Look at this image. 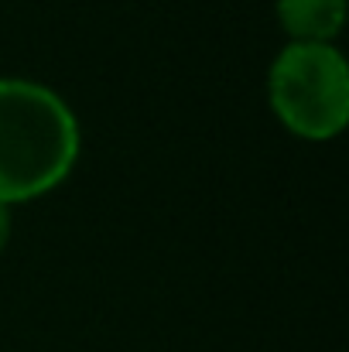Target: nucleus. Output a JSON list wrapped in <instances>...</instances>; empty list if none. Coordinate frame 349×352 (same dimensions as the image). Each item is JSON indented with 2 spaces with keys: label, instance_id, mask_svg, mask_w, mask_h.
<instances>
[{
  "label": "nucleus",
  "instance_id": "nucleus-1",
  "mask_svg": "<svg viewBox=\"0 0 349 352\" xmlns=\"http://www.w3.org/2000/svg\"><path fill=\"white\" fill-rule=\"evenodd\" d=\"M79 161V123L41 82L0 79V202L17 206L59 188Z\"/></svg>",
  "mask_w": 349,
  "mask_h": 352
},
{
  "label": "nucleus",
  "instance_id": "nucleus-2",
  "mask_svg": "<svg viewBox=\"0 0 349 352\" xmlns=\"http://www.w3.org/2000/svg\"><path fill=\"white\" fill-rule=\"evenodd\" d=\"M274 117L295 137L332 140L349 123V65L329 41H288L267 72Z\"/></svg>",
  "mask_w": 349,
  "mask_h": 352
},
{
  "label": "nucleus",
  "instance_id": "nucleus-3",
  "mask_svg": "<svg viewBox=\"0 0 349 352\" xmlns=\"http://www.w3.org/2000/svg\"><path fill=\"white\" fill-rule=\"evenodd\" d=\"M277 24L291 41H336L346 24V0H277Z\"/></svg>",
  "mask_w": 349,
  "mask_h": 352
},
{
  "label": "nucleus",
  "instance_id": "nucleus-4",
  "mask_svg": "<svg viewBox=\"0 0 349 352\" xmlns=\"http://www.w3.org/2000/svg\"><path fill=\"white\" fill-rule=\"evenodd\" d=\"M7 243H10V206L0 202V253L7 250Z\"/></svg>",
  "mask_w": 349,
  "mask_h": 352
}]
</instances>
